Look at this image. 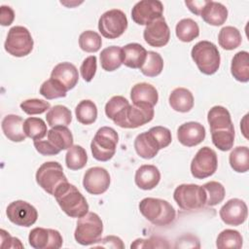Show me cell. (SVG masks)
<instances>
[{
  "label": "cell",
  "mask_w": 249,
  "mask_h": 249,
  "mask_svg": "<svg viewBox=\"0 0 249 249\" xmlns=\"http://www.w3.org/2000/svg\"><path fill=\"white\" fill-rule=\"evenodd\" d=\"M92 247H102V248H114V249H124V244L123 240L115 235H107L100 238L96 243L91 245Z\"/></svg>",
  "instance_id": "c3c4849f"
},
{
  "label": "cell",
  "mask_w": 249,
  "mask_h": 249,
  "mask_svg": "<svg viewBox=\"0 0 249 249\" xmlns=\"http://www.w3.org/2000/svg\"><path fill=\"white\" fill-rule=\"evenodd\" d=\"M35 178L37 184L52 196L54 195L58 187L68 182L61 164L57 161H46L41 164Z\"/></svg>",
  "instance_id": "52a82bcc"
},
{
  "label": "cell",
  "mask_w": 249,
  "mask_h": 249,
  "mask_svg": "<svg viewBox=\"0 0 249 249\" xmlns=\"http://www.w3.org/2000/svg\"><path fill=\"white\" fill-rule=\"evenodd\" d=\"M133 145L137 155L145 160L153 159L160 150L158 141L149 130L138 134L134 139Z\"/></svg>",
  "instance_id": "7402d4cb"
},
{
  "label": "cell",
  "mask_w": 249,
  "mask_h": 249,
  "mask_svg": "<svg viewBox=\"0 0 249 249\" xmlns=\"http://www.w3.org/2000/svg\"><path fill=\"white\" fill-rule=\"evenodd\" d=\"M173 198L183 210H196L206 204V194L202 186L196 184H181L176 187Z\"/></svg>",
  "instance_id": "9c48e42d"
},
{
  "label": "cell",
  "mask_w": 249,
  "mask_h": 249,
  "mask_svg": "<svg viewBox=\"0 0 249 249\" xmlns=\"http://www.w3.org/2000/svg\"><path fill=\"white\" fill-rule=\"evenodd\" d=\"M28 242L35 249H58L62 246L63 238L56 230L34 228L29 232Z\"/></svg>",
  "instance_id": "5bb4252c"
},
{
  "label": "cell",
  "mask_w": 249,
  "mask_h": 249,
  "mask_svg": "<svg viewBox=\"0 0 249 249\" xmlns=\"http://www.w3.org/2000/svg\"><path fill=\"white\" fill-rule=\"evenodd\" d=\"M168 102L174 111L187 113L194 107V96L188 89L176 88L171 91Z\"/></svg>",
  "instance_id": "83f0119b"
},
{
  "label": "cell",
  "mask_w": 249,
  "mask_h": 249,
  "mask_svg": "<svg viewBox=\"0 0 249 249\" xmlns=\"http://www.w3.org/2000/svg\"><path fill=\"white\" fill-rule=\"evenodd\" d=\"M33 145L36 151L43 156H54L60 153L48 139L47 140H34Z\"/></svg>",
  "instance_id": "681fc988"
},
{
  "label": "cell",
  "mask_w": 249,
  "mask_h": 249,
  "mask_svg": "<svg viewBox=\"0 0 249 249\" xmlns=\"http://www.w3.org/2000/svg\"><path fill=\"white\" fill-rule=\"evenodd\" d=\"M67 89L57 80L50 78L45 81L39 89V92L46 99H55L60 97H65L67 93Z\"/></svg>",
  "instance_id": "b9f144b4"
},
{
  "label": "cell",
  "mask_w": 249,
  "mask_h": 249,
  "mask_svg": "<svg viewBox=\"0 0 249 249\" xmlns=\"http://www.w3.org/2000/svg\"><path fill=\"white\" fill-rule=\"evenodd\" d=\"M119 135L117 131L110 126L100 127L90 143L92 157L99 161H107L111 160L115 153Z\"/></svg>",
  "instance_id": "8992f818"
},
{
  "label": "cell",
  "mask_w": 249,
  "mask_h": 249,
  "mask_svg": "<svg viewBox=\"0 0 249 249\" xmlns=\"http://www.w3.org/2000/svg\"><path fill=\"white\" fill-rule=\"evenodd\" d=\"M138 207L144 218L158 227L170 225L176 217L174 207L161 198L145 197L139 202Z\"/></svg>",
  "instance_id": "3957f363"
},
{
  "label": "cell",
  "mask_w": 249,
  "mask_h": 249,
  "mask_svg": "<svg viewBox=\"0 0 249 249\" xmlns=\"http://www.w3.org/2000/svg\"><path fill=\"white\" fill-rule=\"evenodd\" d=\"M23 131L26 137L33 140H41L48 133L46 123L41 118L36 117H29L24 120Z\"/></svg>",
  "instance_id": "f35d334b"
},
{
  "label": "cell",
  "mask_w": 249,
  "mask_h": 249,
  "mask_svg": "<svg viewBox=\"0 0 249 249\" xmlns=\"http://www.w3.org/2000/svg\"><path fill=\"white\" fill-rule=\"evenodd\" d=\"M102 39L100 35L93 30H86L79 36V46L81 50L87 53H96L100 50Z\"/></svg>",
  "instance_id": "7bdbcfd3"
},
{
  "label": "cell",
  "mask_w": 249,
  "mask_h": 249,
  "mask_svg": "<svg viewBox=\"0 0 249 249\" xmlns=\"http://www.w3.org/2000/svg\"><path fill=\"white\" fill-rule=\"evenodd\" d=\"M1 235V248H23V244L17 237L11 236L5 230L0 231Z\"/></svg>",
  "instance_id": "f907efd6"
},
{
  "label": "cell",
  "mask_w": 249,
  "mask_h": 249,
  "mask_svg": "<svg viewBox=\"0 0 249 249\" xmlns=\"http://www.w3.org/2000/svg\"><path fill=\"white\" fill-rule=\"evenodd\" d=\"M218 168L217 154L210 147L200 148L191 162V173L196 179L212 176Z\"/></svg>",
  "instance_id": "8fae6325"
},
{
  "label": "cell",
  "mask_w": 249,
  "mask_h": 249,
  "mask_svg": "<svg viewBox=\"0 0 249 249\" xmlns=\"http://www.w3.org/2000/svg\"><path fill=\"white\" fill-rule=\"evenodd\" d=\"M15 19V13L14 10L9 7L2 5L0 7V23L3 26H8L13 23Z\"/></svg>",
  "instance_id": "816d5d0a"
},
{
  "label": "cell",
  "mask_w": 249,
  "mask_h": 249,
  "mask_svg": "<svg viewBox=\"0 0 249 249\" xmlns=\"http://www.w3.org/2000/svg\"><path fill=\"white\" fill-rule=\"evenodd\" d=\"M163 69V59L161 55L156 52L149 51L147 53V57L140 68V71L143 75L147 77H157L159 76Z\"/></svg>",
  "instance_id": "ab89813d"
},
{
  "label": "cell",
  "mask_w": 249,
  "mask_h": 249,
  "mask_svg": "<svg viewBox=\"0 0 249 249\" xmlns=\"http://www.w3.org/2000/svg\"><path fill=\"white\" fill-rule=\"evenodd\" d=\"M97 69V59L95 55H89L84 59V61L81 64L80 72L82 75V78L86 82H90Z\"/></svg>",
  "instance_id": "bcb514c9"
},
{
  "label": "cell",
  "mask_w": 249,
  "mask_h": 249,
  "mask_svg": "<svg viewBox=\"0 0 249 249\" xmlns=\"http://www.w3.org/2000/svg\"><path fill=\"white\" fill-rule=\"evenodd\" d=\"M110 183V174L103 167H90L84 174L83 186L90 195L98 196L104 194L108 190Z\"/></svg>",
  "instance_id": "9a60e30c"
},
{
  "label": "cell",
  "mask_w": 249,
  "mask_h": 249,
  "mask_svg": "<svg viewBox=\"0 0 249 249\" xmlns=\"http://www.w3.org/2000/svg\"><path fill=\"white\" fill-rule=\"evenodd\" d=\"M177 38L182 42H192L199 35V27L192 18H183L179 20L175 27Z\"/></svg>",
  "instance_id": "74e56055"
},
{
  "label": "cell",
  "mask_w": 249,
  "mask_h": 249,
  "mask_svg": "<svg viewBox=\"0 0 249 249\" xmlns=\"http://www.w3.org/2000/svg\"><path fill=\"white\" fill-rule=\"evenodd\" d=\"M143 38L148 45L155 48L163 47L169 42L170 30L163 16L146 25Z\"/></svg>",
  "instance_id": "2e32d148"
},
{
  "label": "cell",
  "mask_w": 249,
  "mask_h": 249,
  "mask_svg": "<svg viewBox=\"0 0 249 249\" xmlns=\"http://www.w3.org/2000/svg\"><path fill=\"white\" fill-rule=\"evenodd\" d=\"M123 64L128 68L140 69L147 57L146 49L138 43H129L122 48Z\"/></svg>",
  "instance_id": "cb8c5ba5"
},
{
  "label": "cell",
  "mask_w": 249,
  "mask_h": 249,
  "mask_svg": "<svg viewBox=\"0 0 249 249\" xmlns=\"http://www.w3.org/2000/svg\"><path fill=\"white\" fill-rule=\"evenodd\" d=\"M218 42L224 50L231 51L238 48L242 42L240 31L234 26H225L218 34Z\"/></svg>",
  "instance_id": "1f68e13d"
},
{
  "label": "cell",
  "mask_w": 249,
  "mask_h": 249,
  "mask_svg": "<svg viewBox=\"0 0 249 249\" xmlns=\"http://www.w3.org/2000/svg\"><path fill=\"white\" fill-rule=\"evenodd\" d=\"M231 73L232 77L241 83L249 81V53L246 51L236 53L231 64Z\"/></svg>",
  "instance_id": "f1b7e54d"
},
{
  "label": "cell",
  "mask_w": 249,
  "mask_h": 249,
  "mask_svg": "<svg viewBox=\"0 0 249 249\" xmlns=\"http://www.w3.org/2000/svg\"><path fill=\"white\" fill-rule=\"evenodd\" d=\"M100 64L103 70L112 72L123 64V52L119 46H110L103 49L99 55Z\"/></svg>",
  "instance_id": "4dcf8cb0"
},
{
  "label": "cell",
  "mask_w": 249,
  "mask_h": 249,
  "mask_svg": "<svg viewBox=\"0 0 249 249\" xmlns=\"http://www.w3.org/2000/svg\"><path fill=\"white\" fill-rule=\"evenodd\" d=\"M168 242L159 236H151L149 238H137L131 244V249L141 248H169Z\"/></svg>",
  "instance_id": "f6af8a7d"
},
{
  "label": "cell",
  "mask_w": 249,
  "mask_h": 249,
  "mask_svg": "<svg viewBox=\"0 0 249 249\" xmlns=\"http://www.w3.org/2000/svg\"><path fill=\"white\" fill-rule=\"evenodd\" d=\"M207 0H202V1H185V5L189 8V10L196 15V16H200L205 4H206Z\"/></svg>",
  "instance_id": "f5cc1de1"
},
{
  "label": "cell",
  "mask_w": 249,
  "mask_h": 249,
  "mask_svg": "<svg viewBox=\"0 0 249 249\" xmlns=\"http://www.w3.org/2000/svg\"><path fill=\"white\" fill-rule=\"evenodd\" d=\"M50 108H51L50 102L43 99H38V98L26 99L20 103V109L27 115L43 114L47 110H50Z\"/></svg>",
  "instance_id": "ee69618b"
},
{
  "label": "cell",
  "mask_w": 249,
  "mask_h": 249,
  "mask_svg": "<svg viewBox=\"0 0 249 249\" xmlns=\"http://www.w3.org/2000/svg\"><path fill=\"white\" fill-rule=\"evenodd\" d=\"M129 105L130 104L126 98L122 95H115L111 97L109 101H107L105 105V114L108 119L115 123V124L122 127L126 110Z\"/></svg>",
  "instance_id": "4316f807"
},
{
  "label": "cell",
  "mask_w": 249,
  "mask_h": 249,
  "mask_svg": "<svg viewBox=\"0 0 249 249\" xmlns=\"http://www.w3.org/2000/svg\"><path fill=\"white\" fill-rule=\"evenodd\" d=\"M53 196L61 210L71 218H81L89 212V204L81 192L69 182L63 183Z\"/></svg>",
  "instance_id": "7a4b0ae2"
},
{
  "label": "cell",
  "mask_w": 249,
  "mask_h": 249,
  "mask_svg": "<svg viewBox=\"0 0 249 249\" xmlns=\"http://www.w3.org/2000/svg\"><path fill=\"white\" fill-rule=\"evenodd\" d=\"M51 78L60 82L67 90L72 89L78 83L79 73L76 66L70 62H60L56 64L51 73Z\"/></svg>",
  "instance_id": "44dd1931"
},
{
  "label": "cell",
  "mask_w": 249,
  "mask_h": 249,
  "mask_svg": "<svg viewBox=\"0 0 249 249\" xmlns=\"http://www.w3.org/2000/svg\"><path fill=\"white\" fill-rule=\"evenodd\" d=\"M33 45L34 41L29 30L24 26L16 25L8 31L4 48L9 54L22 57L32 52Z\"/></svg>",
  "instance_id": "ba28073f"
},
{
  "label": "cell",
  "mask_w": 249,
  "mask_h": 249,
  "mask_svg": "<svg viewBox=\"0 0 249 249\" xmlns=\"http://www.w3.org/2000/svg\"><path fill=\"white\" fill-rule=\"evenodd\" d=\"M231 167L238 173H245L249 170V149L247 146L235 147L229 156Z\"/></svg>",
  "instance_id": "836d02e7"
},
{
  "label": "cell",
  "mask_w": 249,
  "mask_h": 249,
  "mask_svg": "<svg viewBox=\"0 0 249 249\" xmlns=\"http://www.w3.org/2000/svg\"><path fill=\"white\" fill-rule=\"evenodd\" d=\"M8 219L19 227H31L38 218L36 208L24 200H15L11 202L6 209Z\"/></svg>",
  "instance_id": "7c38bea8"
},
{
  "label": "cell",
  "mask_w": 249,
  "mask_h": 249,
  "mask_svg": "<svg viewBox=\"0 0 249 249\" xmlns=\"http://www.w3.org/2000/svg\"><path fill=\"white\" fill-rule=\"evenodd\" d=\"M212 143L221 151H230L234 143V127L228 109L224 106H213L207 114Z\"/></svg>",
  "instance_id": "6da1fadb"
},
{
  "label": "cell",
  "mask_w": 249,
  "mask_h": 249,
  "mask_svg": "<svg viewBox=\"0 0 249 249\" xmlns=\"http://www.w3.org/2000/svg\"><path fill=\"white\" fill-rule=\"evenodd\" d=\"M191 55L198 70L205 75L215 74L220 67V53L212 42L206 40L197 42L193 47Z\"/></svg>",
  "instance_id": "277c9868"
},
{
  "label": "cell",
  "mask_w": 249,
  "mask_h": 249,
  "mask_svg": "<svg viewBox=\"0 0 249 249\" xmlns=\"http://www.w3.org/2000/svg\"><path fill=\"white\" fill-rule=\"evenodd\" d=\"M205 127L197 122L182 124L177 129L178 141L186 147H194L200 144L205 138Z\"/></svg>",
  "instance_id": "d6986e66"
},
{
  "label": "cell",
  "mask_w": 249,
  "mask_h": 249,
  "mask_svg": "<svg viewBox=\"0 0 249 249\" xmlns=\"http://www.w3.org/2000/svg\"><path fill=\"white\" fill-rule=\"evenodd\" d=\"M160 181V172L156 165L143 164L135 172L134 182L141 190H153L159 185Z\"/></svg>",
  "instance_id": "ffe728a7"
},
{
  "label": "cell",
  "mask_w": 249,
  "mask_h": 249,
  "mask_svg": "<svg viewBox=\"0 0 249 249\" xmlns=\"http://www.w3.org/2000/svg\"><path fill=\"white\" fill-rule=\"evenodd\" d=\"M125 14L119 9H112L101 15L98 20V30L107 39H117L127 28Z\"/></svg>",
  "instance_id": "30bf717a"
},
{
  "label": "cell",
  "mask_w": 249,
  "mask_h": 249,
  "mask_svg": "<svg viewBox=\"0 0 249 249\" xmlns=\"http://www.w3.org/2000/svg\"><path fill=\"white\" fill-rule=\"evenodd\" d=\"M48 140L59 151L68 150L73 145V135L67 126H53L47 133Z\"/></svg>",
  "instance_id": "f546056e"
},
{
  "label": "cell",
  "mask_w": 249,
  "mask_h": 249,
  "mask_svg": "<svg viewBox=\"0 0 249 249\" xmlns=\"http://www.w3.org/2000/svg\"><path fill=\"white\" fill-rule=\"evenodd\" d=\"M155 115L154 107L148 104H132L126 110L123 128H137L150 123Z\"/></svg>",
  "instance_id": "ac0fdd59"
},
{
  "label": "cell",
  "mask_w": 249,
  "mask_h": 249,
  "mask_svg": "<svg viewBox=\"0 0 249 249\" xmlns=\"http://www.w3.org/2000/svg\"><path fill=\"white\" fill-rule=\"evenodd\" d=\"M24 121L18 115L9 114L2 120L1 127L5 136L13 142H22L26 135L23 131Z\"/></svg>",
  "instance_id": "603a6c76"
},
{
  "label": "cell",
  "mask_w": 249,
  "mask_h": 249,
  "mask_svg": "<svg viewBox=\"0 0 249 249\" xmlns=\"http://www.w3.org/2000/svg\"><path fill=\"white\" fill-rule=\"evenodd\" d=\"M130 98L132 104H148L155 106L159 100L157 89L148 83L135 84L130 90Z\"/></svg>",
  "instance_id": "d4e9b609"
},
{
  "label": "cell",
  "mask_w": 249,
  "mask_h": 249,
  "mask_svg": "<svg viewBox=\"0 0 249 249\" xmlns=\"http://www.w3.org/2000/svg\"><path fill=\"white\" fill-rule=\"evenodd\" d=\"M163 5L159 0H142L131 10L132 20L139 25H148L153 20L162 17Z\"/></svg>",
  "instance_id": "4fadbf2b"
},
{
  "label": "cell",
  "mask_w": 249,
  "mask_h": 249,
  "mask_svg": "<svg viewBox=\"0 0 249 249\" xmlns=\"http://www.w3.org/2000/svg\"><path fill=\"white\" fill-rule=\"evenodd\" d=\"M202 188L206 194L207 206H215L222 202L226 196L225 187L217 181H210L202 185Z\"/></svg>",
  "instance_id": "60d3db41"
},
{
  "label": "cell",
  "mask_w": 249,
  "mask_h": 249,
  "mask_svg": "<svg viewBox=\"0 0 249 249\" xmlns=\"http://www.w3.org/2000/svg\"><path fill=\"white\" fill-rule=\"evenodd\" d=\"M46 120L51 127L67 126L72 121V113L64 105H54L47 112Z\"/></svg>",
  "instance_id": "d6a6232c"
},
{
  "label": "cell",
  "mask_w": 249,
  "mask_h": 249,
  "mask_svg": "<svg viewBox=\"0 0 249 249\" xmlns=\"http://www.w3.org/2000/svg\"><path fill=\"white\" fill-rule=\"evenodd\" d=\"M200 17L206 23L219 26L226 22L228 18V9L220 2L207 0Z\"/></svg>",
  "instance_id": "484cf974"
},
{
  "label": "cell",
  "mask_w": 249,
  "mask_h": 249,
  "mask_svg": "<svg viewBox=\"0 0 249 249\" xmlns=\"http://www.w3.org/2000/svg\"><path fill=\"white\" fill-rule=\"evenodd\" d=\"M88 155L86 150L80 145H72L65 155V163L70 170H79L86 166Z\"/></svg>",
  "instance_id": "d590c367"
},
{
  "label": "cell",
  "mask_w": 249,
  "mask_h": 249,
  "mask_svg": "<svg viewBox=\"0 0 249 249\" xmlns=\"http://www.w3.org/2000/svg\"><path fill=\"white\" fill-rule=\"evenodd\" d=\"M77 121L83 124H91L97 118V107L89 99H84L78 103L75 108Z\"/></svg>",
  "instance_id": "8d00e7d4"
},
{
  "label": "cell",
  "mask_w": 249,
  "mask_h": 249,
  "mask_svg": "<svg viewBox=\"0 0 249 249\" xmlns=\"http://www.w3.org/2000/svg\"><path fill=\"white\" fill-rule=\"evenodd\" d=\"M219 215L226 225L239 226L246 221L248 208L242 199L231 198L221 207Z\"/></svg>",
  "instance_id": "e0dca14e"
},
{
  "label": "cell",
  "mask_w": 249,
  "mask_h": 249,
  "mask_svg": "<svg viewBox=\"0 0 249 249\" xmlns=\"http://www.w3.org/2000/svg\"><path fill=\"white\" fill-rule=\"evenodd\" d=\"M243 244V238L238 231L227 229L222 231L216 240V246L219 249H240Z\"/></svg>",
  "instance_id": "e575fe53"
},
{
  "label": "cell",
  "mask_w": 249,
  "mask_h": 249,
  "mask_svg": "<svg viewBox=\"0 0 249 249\" xmlns=\"http://www.w3.org/2000/svg\"><path fill=\"white\" fill-rule=\"evenodd\" d=\"M149 131L156 138V140L158 141L160 149L166 148L167 146H169V144L172 141L171 132L167 127H164V126H161V125H157V126L151 127L149 129Z\"/></svg>",
  "instance_id": "7dc6e473"
},
{
  "label": "cell",
  "mask_w": 249,
  "mask_h": 249,
  "mask_svg": "<svg viewBox=\"0 0 249 249\" xmlns=\"http://www.w3.org/2000/svg\"><path fill=\"white\" fill-rule=\"evenodd\" d=\"M103 223L101 218L94 212H88L77 221L74 231L75 240L84 246L96 243L102 235Z\"/></svg>",
  "instance_id": "5b68a950"
}]
</instances>
